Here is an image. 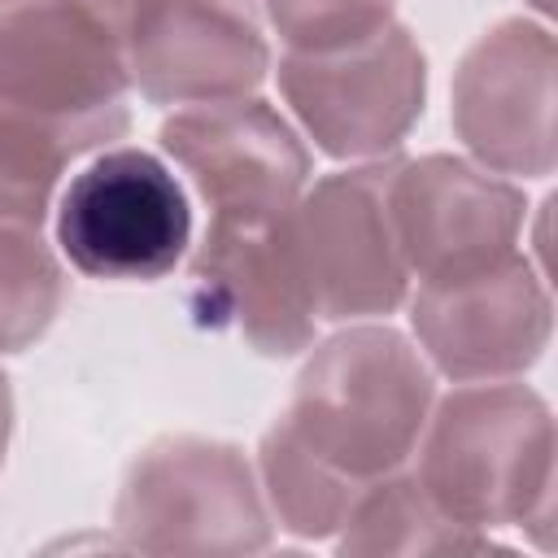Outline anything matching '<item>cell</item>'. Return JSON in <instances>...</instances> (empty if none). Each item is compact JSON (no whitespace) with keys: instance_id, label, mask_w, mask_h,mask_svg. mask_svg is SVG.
I'll return each mask as SVG.
<instances>
[{"instance_id":"cell-11","label":"cell","mask_w":558,"mask_h":558,"mask_svg":"<svg viewBox=\"0 0 558 558\" xmlns=\"http://www.w3.org/2000/svg\"><path fill=\"white\" fill-rule=\"evenodd\" d=\"M118 35L131 87L161 109L253 96L270 74L257 0H131Z\"/></svg>"},{"instance_id":"cell-3","label":"cell","mask_w":558,"mask_h":558,"mask_svg":"<svg viewBox=\"0 0 558 558\" xmlns=\"http://www.w3.org/2000/svg\"><path fill=\"white\" fill-rule=\"evenodd\" d=\"M113 532L122 549L144 554H262L275 519L240 445L174 432L126 462Z\"/></svg>"},{"instance_id":"cell-7","label":"cell","mask_w":558,"mask_h":558,"mask_svg":"<svg viewBox=\"0 0 558 558\" xmlns=\"http://www.w3.org/2000/svg\"><path fill=\"white\" fill-rule=\"evenodd\" d=\"M392 170L397 157L357 161L305 183L292 201V240L318 323L388 318L410 292L388 205Z\"/></svg>"},{"instance_id":"cell-9","label":"cell","mask_w":558,"mask_h":558,"mask_svg":"<svg viewBox=\"0 0 558 558\" xmlns=\"http://www.w3.org/2000/svg\"><path fill=\"white\" fill-rule=\"evenodd\" d=\"M554 31L536 17H501L462 52L449 87V122L471 161L506 179L554 174Z\"/></svg>"},{"instance_id":"cell-12","label":"cell","mask_w":558,"mask_h":558,"mask_svg":"<svg viewBox=\"0 0 558 558\" xmlns=\"http://www.w3.org/2000/svg\"><path fill=\"white\" fill-rule=\"evenodd\" d=\"M388 205L405 270L418 283L458 279L501 262L514 253L527 222L519 183L453 153L397 157Z\"/></svg>"},{"instance_id":"cell-14","label":"cell","mask_w":558,"mask_h":558,"mask_svg":"<svg viewBox=\"0 0 558 558\" xmlns=\"http://www.w3.org/2000/svg\"><path fill=\"white\" fill-rule=\"evenodd\" d=\"M336 554H484L497 549L493 532L453 523L418 488L414 471H388L366 480L344 527L331 536Z\"/></svg>"},{"instance_id":"cell-1","label":"cell","mask_w":558,"mask_h":558,"mask_svg":"<svg viewBox=\"0 0 558 558\" xmlns=\"http://www.w3.org/2000/svg\"><path fill=\"white\" fill-rule=\"evenodd\" d=\"M414 480L440 514L475 532L527 527L549 545L554 414L519 379H475L432 401L414 445Z\"/></svg>"},{"instance_id":"cell-17","label":"cell","mask_w":558,"mask_h":558,"mask_svg":"<svg viewBox=\"0 0 558 558\" xmlns=\"http://www.w3.org/2000/svg\"><path fill=\"white\" fill-rule=\"evenodd\" d=\"M70 279L35 227L0 222V353H22L65 310Z\"/></svg>"},{"instance_id":"cell-13","label":"cell","mask_w":558,"mask_h":558,"mask_svg":"<svg viewBox=\"0 0 558 558\" xmlns=\"http://www.w3.org/2000/svg\"><path fill=\"white\" fill-rule=\"evenodd\" d=\"M161 153L192 179L209 214L222 209H283L314 170L301 131L257 92L183 105L161 131Z\"/></svg>"},{"instance_id":"cell-5","label":"cell","mask_w":558,"mask_h":558,"mask_svg":"<svg viewBox=\"0 0 558 558\" xmlns=\"http://www.w3.org/2000/svg\"><path fill=\"white\" fill-rule=\"evenodd\" d=\"M131 70L109 17L78 0L0 4V105L96 135L131 131Z\"/></svg>"},{"instance_id":"cell-16","label":"cell","mask_w":558,"mask_h":558,"mask_svg":"<svg viewBox=\"0 0 558 558\" xmlns=\"http://www.w3.org/2000/svg\"><path fill=\"white\" fill-rule=\"evenodd\" d=\"M100 148L105 144L87 131L39 122L0 105V222L39 231L57 205L65 170Z\"/></svg>"},{"instance_id":"cell-18","label":"cell","mask_w":558,"mask_h":558,"mask_svg":"<svg viewBox=\"0 0 558 558\" xmlns=\"http://www.w3.org/2000/svg\"><path fill=\"white\" fill-rule=\"evenodd\" d=\"M283 52H327L397 22V0H262Z\"/></svg>"},{"instance_id":"cell-21","label":"cell","mask_w":558,"mask_h":558,"mask_svg":"<svg viewBox=\"0 0 558 558\" xmlns=\"http://www.w3.org/2000/svg\"><path fill=\"white\" fill-rule=\"evenodd\" d=\"M527 4H532L541 17H549V13H554V0H527Z\"/></svg>"},{"instance_id":"cell-15","label":"cell","mask_w":558,"mask_h":558,"mask_svg":"<svg viewBox=\"0 0 558 558\" xmlns=\"http://www.w3.org/2000/svg\"><path fill=\"white\" fill-rule=\"evenodd\" d=\"M257 484L270 519L301 541H331L362 493V480L323 462L283 418H275L257 445Z\"/></svg>"},{"instance_id":"cell-8","label":"cell","mask_w":558,"mask_h":558,"mask_svg":"<svg viewBox=\"0 0 558 558\" xmlns=\"http://www.w3.org/2000/svg\"><path fill=\"white\" fill-rule=\"evenodd\" d=\"M196 327L240 331L262 357H296L318 336V314L292 240V205L209 214L187 266Z\"/></svg>"},{"instance_id":"cell-10","label":"cell","mask_w":558,"mask_h":558,"mask_svg":"<svg viewBox=\"0 0 558 558\" xmlns=\"http://www.w3.org/2000/svg\"><path fill=\"white\" fill-rule=\"evenodd\" d=\"M410 327L427 366L453 384L519 379L554 336L549 279L514 248L484 270L418 283Z\"/></svg>"},{"instance_id":"cell-6","label":"cell","mask_w":558,"mask_h":558,"mask_svg":"<svg viewBox=\"0 0 558 558\" xmlns=\"http://www.w3.org/2000/svg\"><path fill=\"white\" fill-rule=\"evenodd\" d=\"M275 74L296 126L336 161L392 157L427 105V57L401 22L344 48L283 52Z\"/></svg>"},{"instance_id":"cell-4","label":"cell","mask_w":558,"mask_h":558,"mask_svg":"<svg viewBox=\"0 0 558 558\" xmlns=\"http://www.w3.org/2000/svg\"><path fill=\"white\" fill-rule=\"evenodd\" d=\"M61 257L100 283H157L192 244V205L174 170L131 144L92 153L57 192Z\"/></svg>"},{"instance_id":"cell-20","label":"cell","mask_w":558,"mask_h":558,"mask_svg":"<svg viewBox=\"0 0 558 558\" xmlns=\"http://www.w3.org/2000/svg\"><path fill=\"white\" fill-rule=\"evenodd\" d=\"M0 4H22V0H0ZM78 4L96 9V13H100V17H109L118 31H122V17H126V9H131V0H78Z\"/></svg>"},{"instance_id":"cell-2","label":"cell","mask_w":558,"mask_h":558,"mask_svg":"<svg viewBox=\"0 0 558 558\" xmlns=\"http://www.w3.org/2000/svg\"><path fill=\"white\" fill-rule=\"evenodd\" d=\"M436 371L388 323H353L314 344L279 418L336 471L379 480L414 458Z\"/></svg>"},{"instance_id":"cell-19","label":"cell","mask_w":558,"mask_h":558,"mask_svg":"<svg viewBox=\"0 0 558 558\" xmlns=\"http://www.w3.org/2000/svg\"><path fill=\"white\" fill-rule=\"evenodd\" d=\"M9 436H13V388H9V375L0 371V466L9 453Z\"/></svg>"}]
</instances>
